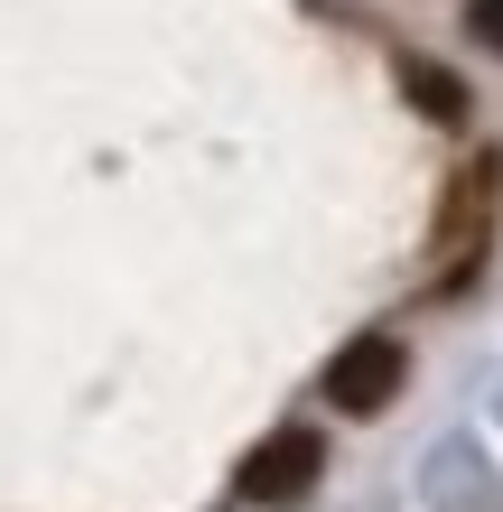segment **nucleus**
I'll use <instances>...</instances> for the list:
<instances>
[{"instance_id": "obj_3", "label": "nucleus", "mask_w": 503, "mask_h": 512, "mask_svg": "<svg viewBox=\"0 0 503 512\" xmlns=\"http://www.w3.org/2000/svg\"><path fill=\"white\" fill-rule=\"evenodd\" d=\"M401 94L429 112V122H466V84L448 66H401Z\"/></svg>"}, {"instance_id": "obj_2", "label": "nucleus", "mask_w": 503, "mask_h": 512, "mask_svg": "<svg viewBox=\"0 0 503 512\" xmlns=\"http://www.w3.org/2000/svg\"><path fill=\"white\" fill-rule=\"evenodd\" d=\"M401 382H410V345L401 336H354L336 364H327V401L354 410V419H373V410L401 401Z\"/></svg>"}, {"instance_id": "obj_1", "label": "nucleus", "mask_w": 503, "mask_h": 512, "mask_svg": "<svg viewBox=\"0 0 503 512\" xmlns=\"http://www.w3.org/2000/svg\"><path fill=\"white\" fill-rule=\"evenodd\" d=\"M317 475H327V438H317V429H271L243 457L233 485H243V503H308Z\"/></svg>"}, {"instance_id": "obj_4", "label": "nucleus", "mask_w": 503, "mask_h": 512, "mask_svg": "<svg viewBox=\"0 0 503 512\" xmlns=\"http://www.w3.org/2000/svg\"><path fill=\"white\" fill-rule=\"evenodd\" d=\"M466 38L503 56V0H466Z\"/></svg>"}]
</instances>
